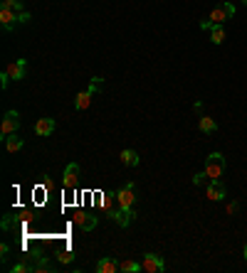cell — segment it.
I'll list each match as a JSON object with an SVG mask.
<instances>
[{
    "instance_id": "cell-17",
    "label": "cell",
    "mask_w": 247,
    "mask_h": 273,
    "mask_svg": "<svg viewBox=\"0 0 247 273\" xmlns=\"http://www.w3.org/2000/svg\"><path fill=\"white\" fill-rule=\"evenodd\" d=\"M32 271L35 273H47V271H52V266L47 263V258L45 256H35V261H32Z\"/></svg>"
},
{
    "instance_id": "cell-14",
    "label": "cell",
    "mask_w": 247,
    "mask_h": 273,
    "mask_svg": "<svg viewBox=\"0 0 247 273\" xmlns=\"http://www.w3.org/2000/svg\"><path fill=\"white\" fill-rule=\"evenodd\" d=\"M94 271L96 273H114V271H119V263H116V258H99Z\"/></svg>"
},
{
    "instance_id": "cell-26",
    "label": "cell",
    "mask_w": 247,
    "mask_h": 273,
    "mask_svg": "<svg viewBox=\"0 0 247 273\" xmlns=\"http://www.w3.org/2000/svg\"><path fill=\"white\" fill-rule=\"evenodd\" d=\"M8 84H10V76L3 72V74H0V86H3V89H8Z\"/></svg>"
},
{
    "instance_id": "cell-6",
    "label": "cell",
    "mask_w": 247,
    "mask_h": 273,
    "mask_svg": "<svg viewBox=\"0 0 247 273\" xmlns=\"http://www.w3.org/2000/svg\"><path fill=\"white\" fill-rule=\"evenodd\" d=\"M99 81H101V79H94L89 89L82 91V94H77V96H75V109H77V111H87V109H89V104H92V99H94L96 84H99Z\"/></svg>"
},
{
    "instance_id": "cell-5",
    "label": "cell",
    "mask_w": 247,
    "mask_h": 273,
    "mask_svg": "<svg viewBox=\"0 0 247 273\" xmlns=\"http://www.w3.org/2000/svg\"><path fill=\"white\" fill-rule=\"evenodd\" d=\"M141 268L146 273H163L166 271V263H163V258L158 254H144L141 258Z\"/></svg>"
},
{
    "instance_id": "cell-4",
    "label": "cell",
    "mask_w": 247,
    "mask_h": 273,
    "mask_svg": "<svg viewBox=\"0 0 247 273\" xmlns=\"http://www.w3.org/2000/svg\"><path fill=\"white\" fill-rule=\"evenodd\" d=\"M133 202H136L133 182H126V185L116 192V204H119V207H126V209H133Z\"/></svg>"
},
{
    "instance_id": "cell-30",
    "label": "cell",
    "mask_w": 247,
    "mask_h": 273,
    "mask_svg": "<svg viewBox=\"0 0 247 273\" xmlns=\"http://www.w3.org/2000/svg\"><path fill=\"white\" fill-rule=\"evenodd\" d=\"M228 212L232 214V212H237V202H232V204H228Z\"/></svg>"
},
{
    "instance_id": "cell-29",
    "label": "cell",
    "mask_w": 247,
    "mask_h": 273,
    "mask_svg": "<svg viewBox=\"0 0 247 273\" xmlns=\"http://www.w3.org/2000/svg\"><path fill=\"white\" fill-rule=\"evenodd\" d=\"M27 20H30V13H27V10H22V13H20V22H27Z\"/></svg>"
},
{
    "instance_id": "cell-1",
    "label": "cell",
    "mask_w": 247,
    "mask_h": 273,
    "mask_svg": "<svg viewBox=\"0 0 247 273\" xmlns=\"http://www.w3.org/2000/svg\"><path fill=\"white\" fill-rule=\"evenodd\" d=\"M232 18H235V5L225 0V3H220L218 8H213L210 18L203 20V22H200V27H203V30H213L215 25H225V22L232 20Z\"/></svg>"
},
{
    "instance_id": "cell-19",
    "label": "cell",
    "mask_w": 247,
    "mask_h": 273,
    "mask_svg": "<svg viewBox=\"0 0 247 273\" xmlns=\"http://www.w3.org/2000/svg\"><path fill=\"white\" fill-rule=\"evenodd\" d=\"M210 42H213V44H223V42H225V27H223V25H215V27L210 30Z\"/></svg>"
},
{
    "instance_id": "cell-28",
    "label": "cell",
    "mask_w": 247,
    "mask_h": 273,
    "mask_svg": "<svg viewBox=\"0 0 247 273\" xmlns=\"http://www.w3.org/2000/svg\"><path fill=\"white\" fill-rule=\"evenodd\" d=\"M10 226H13V217L5 214V219H3V229H10Z\"/></svg>"
},
{
    "instance_id": "cell-10",
    "label": "cell",
    "mask_w": 247,
    "mask_h": 273,
    "mask_svg": "<svg viewBox=\"0 0 247 273\" xmlns=\"http://www.w3.org/2000/svg\"><path fill=\"white\" fill-rule=\"evenodd\" d=\"M75 224L82 229V232H92L96 224H99V217L89 214V212H77V214H75Z\"/></svg>"
},
{
    "instance_id": "cell-11",
    "label": "cell",
    "mask_w": 247,
    "mask_h": 273,
    "mask_svg": "<svg viewBox=\"0 0 247 273\" xmlns=\"http://www.w3.org/2000/svg\"><path fill=\"white\" fill-rule=\"evenodd\" d=\"M109 217H112V221H116L119 226H129V224H131V219L136 217V214H133V209H126V207H116L114 212H109Z\"/></svg>"
},
{
    "instance_id": "cell-12",
    "label": "cell",
    "mask_w": 247,
    "mask_h": 273,
    "mask_svg": "<svg viewBox=\"0 0 247 273\" xmlns=\"http://www.w3.org/2000/svg\"><path fill=\"white\" fill-rule=\"evenodd\" d=\"M62 182H64V187H67V190L77 187V182H79V165H77V163L67 165V167H64V175H62Z\"/></svg>"
},
{
    "instance_id": "cell-8",
    "label": "cell",
    "mask_w": 247,
    "mask_h": 273,
    "mask_svg": "<svg viewBox=\"0 0 247 273\" xmlns=\"http://www.w3.org/2000/svg\"><path fill=\"white\" fill-rule=\"evenodd\" d=\"M15 22H20V13L18 10H10V8H0V25L5 32H10L15 27Z\"/></svg>"
},
{
    "instance_id": "cell-15",
    "label": "cell",
    "mask_w": 247,
    "mask_h": 273,
    "mask_svg": "<svg viewBox=\"0 0 247 273\" xmlns=\"http://www.w3.org/2000/svg\"><path fill=\"white\" fill-rule=\"evenodd\" d=\"M3 143H5V150H8V153H20L22 146H25V143H22V138H18V133L5 135V138H3Z\"/></svg>"
},
{
    "instance_id": "cell-9",
    "label": "cell",
    "mask_w": 247,
    "mask_h": 273,
    "mask_svg": "<svg viewBox=\"0 0 247 273\" xmlns=\"http://www.w3.org/2000/svg\"><path fill=\"white\" fill-rule=\"evenodd\" d=\"M25 69H27V59H15V62H10L5 67V74L13 81H20V79H25Z\"/></svg>"
},
{
    "instance_id": "cell-13",
    "label": "cell",
    "mask_w": 247,
    "mask_h": 273,
    "mask_svg": "<svg viewBox=\"0 0 247 273\" xmlns=\"http://www.w3.org/2000/svg\"><path fill=\"white\" fill-rule=\"evenodd\" d=\"M55 118H38L35 121V133L38 135H42V138H47V135H52L55 133Z\"/></svg>"
},
{
    "instance_id": "cell-20",
    "label": "cell",
    "mask_w": 247,
    "mask_h": 273,
    "mask_svg": "<svg viewBox=\"0 0 247 273\" xmlns=\"http://www.w3.org/2000/svg\"><path fill=\"white\" fill-rule=\"evenodd\" d=\"M198 126H200V130H203V133H215V130H218V123H215L210 116H200Z\"/></svg>"
},
{
    "instance_id": "cell-23",
    "label": "cell",
    "mask_w": 247,
    "mask_h": 273,
    "mask_svg": "<svg viewBox=\"0 0 247 273\" xmlns=\"http://www.w3.org/2000/svg\"><path fill=\"white\" fill-rule=\"evenodd\" d=\"M0 8H10V10L22 13V0H0Z\"/></svg>"
},
{
    "instance_id": "cell-24",
    "label": "cell",
    "mask_w": 247,
    "mask_h": 273,
    "mask_svg": "<svg viewBox=\"0 0 247 273\" xmlns=\"http://www.w3.org/2000/svg\"><path fill=\"white\" fill-rule=\"evenodd\" d=\"M72 258H75V254H72V251H62V254H59V261H62V263H69Z\"/></svg>"
},
{
    "instance_id": "cell-3",
    "label": "cell",
    "mask_w": 247,
    "mask_h": 273,
    "mask_svg": "<svg viewBox=\"0 0 247 273\" xmlns=\"http://www.w3.org/2000/svg\"><path fill=\"white\" fill-rule=\"evenodd\" d=\"M20 128V113L18 111H8L5 116H3V126H0V135L5 138V135H13V133H18Z\"/></svg>"
},
{
    "instance_id": "cell-2",
    "label": "cell",
    "mask_w": 247,
    "mask_h": 273,
    "mask_svg": "<svg viewBox=\"0 0 247 273\" xmlns=\"http://www.w3.org/2000/svg\"><path fill=\"white\" fill-rule=\"evenodd\" d=\"M223 172H225V158H223V153H210L208 158H205V175H208L210 180H220Z\"/></svg>"
},
{
    "instance_id": "cell-18",
    "label": "cell",
    "mask_w": 247,
    "mask_h": 273,
    "mask_svg": "<svg viewBox=\"0 0 247 273\" xmlns=\"http://www.w3.org/2000/svg\"><path fill=\"white\" fill-rule=\"evenodd\" d=\"M119 271H124V273H136V271H144V268H141V263H138V261H133V258H126V261H121V263H119Z\"/></svg>"
},
{
    "instance_id": "cell-21",
    "label": "cell",
    "mask_w": 247,
    "mask_h": 273,
    "mask_svg": "<svg viewBox=\"0 0 247 273\" xmlns=\"http://www.w3.org/2000/svg\"><path fill=\"white\" fill-rule=\"evenodd\" d=\"M10 273H35L32 271V261H20L15 266H10Z\"/></svg>"
},
{
    "instance_id": "cell-22",
    "label": "cell",
    "mask_w": 247,
    "mask_h": 273,
    "mask_svg": "<svg viewBox=\"0 0 247 273\" xmlns=\"http://www.w3.org/2000/svg\"><path fill=\"white\" fill-rule=\"evenodd\" d=\"M114 200H116L114 192H107V195L101 197V207H104L107 212H114Z\"/></svg>"
},
{
    "instance_id": "cell-16",
    "label": "cell",
    "mask_w": 247,
    "mask_h": 273,
    "mask_svg": "<svg viewBox=\"0 0 247 273\" xmlns=\"http://www.w3.org/2000/svg\"><path fill=\"white\" fill-rule=\"evenodd\" d=\"M119 158H121V163L126 165V167H136V165H138V153H136V150H129V148H126V150H121Z\"/></svg>"
},
{
    "instance_id": "cell-27",
    "label": "cell",
    "mask_w": 247,
    "mask_h": 273,
    "mask_svg": "<svg viewBox=\"0 0 247 273\" xmlns=\"http://www.w3.org/2000/svg\"><path fill=\"white\" fill-rule=\"evenodd\" d=\"M0 258H3V261H5V258H8V254H10V246H8V244H3V246H0Z\"/></svg>"
},
{
    "instance_id": "cell-25",
    "label": "cell",
    "mask_w": 247,
    "mask_h": 273,
    "mask_svg": "<svg viewBox=\"0 0 247 273\" xmlns=\"http://www.w3.org/2000/svg\"><path fill=\"white\" fill-rule=\"evenodd\" d=\"M205 180H208V175H205V170H203L200 175H195V177H193V185H203Z\"/></svg>"
},
{
    "instance_id": "cell-31",
    "label": "cell",
    "mask_w": 247,
    "mask_h": 273,
    "mask_svg": "<svg viewBox=\"0 0 247 273\" xmlns=\"http://www.w3.org/2000/svg\"><path fill=\"white\" fill-rule=\"evenodd\" d=\"M245 261H247V244H245Z\"/></svg>"
},
{
    "instance_id": "cell-7",
    "label": "cell",
    "mask_w": 247,
    "mask_h": 273,
    "mask_svg": "<svg viewBox=\"0 0 247 273\" xmlns=\"http://www.w3.org/2000/svg\"><path fill=\"white\" fill-rule=\"evenodd\" d=\"M225 195H228V190H225V185L220 180H210L208 182V190H205V197L210 202H223L225 200Z\"/></svg>"
}]
</instances>
